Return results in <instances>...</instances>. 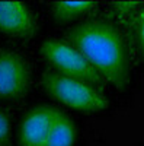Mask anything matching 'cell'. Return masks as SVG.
Returning <instances> with one entry per match:
<instances>
[{
    "label": "cell",
    "mask_w": 144,
    "mask_h": 146,
    "mask_svg": "<svg viewBox=\"0 0 144 146\" xmlns=\"http://www.w3.org/2000/svg\"><path fill=\"white\" fill-rule=\"evenodd\" d=\"M73 44L98 70L105 82L112 83L119 91L130 85V63L124 42L118 31L108 22H80L67 34Z\"/></svg>",
    "instance_id": "obj_1"
},
{
    "label": "cell",
    "mask_w": 144,
    "mask_h": 146,
    "mask_svg": "<svg viewBox=\"0 0 144 146\" xmlns=\"http://www.w3.org/2000/svg\"><path fill=\"white\" fill-rule=\"evenodd\" d=\"M44 91L67 107L83 113H101L109 107V101L103 92L87 83L70 79L55 72H44L41 76Z\"/></svg>",
    "instance_id": "obj_2"
},
{
    "label": "cell",
    "mask_w": 144,
    "mask_h": 146,
    "mask_svg": "<svg viewBox=\"0 0 144 146\" xmlns=\"http://www.w3.org/2000/svg\"><path fill=\"white\" fill-rule=\"evenodd\" d=\"M39 51L44 60L55 67L60 75L87 83L101 92L106 88V82L98 73V70L68 41L55 38L47 40L42 42Z\"/></svg>",
    "instance_id": "obj_3"
},
{
    "label": "cell",
    "mask_w": 144,
    "mask_h": 146,
    "mask_svg": "<svg viewBox=\"0 0 144 146\" xmlns=\"http://www.w3.org/2000/svg\"><path fill=\"white\" fill-rule=\"evenodd\" d=\"M31 72L26 60L13 51H0V98L15 100L29 88Z\"/></svg>",
    "instance_id": "obj_4"
},
{
    "label": "cell",
    "mask_w": 144,
    "mask_h": 146,
    "mask_svg": "<svg viewBox=\"0 0 144 146\" xmlns=\"http://www.w3.org/2000/svg\"><path fill=\"white\" fill-rule=\"evenodd\" d=\"M61 111L53 105H37L26 113L20 123V146H44Z\"/></svg>",
    "instance_id": "obj_5"
},
{
    "label": "cell",
    "mask_w": 144,
    "mask_h": 146,
    "mask_svg": "<svg viewBox=\"0 0 144 146\" xmlns=\"http://www.w3.org/2000/svg\"><path fill=\"white\" fill-rule=\"evenodd\" d=\"M0 31L23 40L35 35L37 21L26 3L18 0L0 2Z\"/></svg>",
    "instance_id": "obj_6"
},
{
    "label": "cell",
    "mask_w": 144,
    "mask_h": 146,
    "mask_svg": "<svg viewBox=\"0 0 144 146\" xmlns=\"http://www.w3.org/2000/svg\"><path fill=\"white\" fill-rule=\"evenodd\" d=\"M76 140V127L68 115L61 113L53 126L44 146H73Z\"/></svg>",
    "instance_id": "obj_7"
},
{
    "label": "cell",
    "mask_w": 144,
    "mask_h": 146,
    "mask_svg": "<svg viewBox=\"0 0 144 146\" xmlns=\"http://www.w3.org/2000/svg\"><path fill=\"white\" fill-rule=\"evenodd\" d=\"M96 3L89 0H77V2H55L53 5V18L57 23H67L71 19L80 16L82 13L92 9Z\"/></svg>",
    "instance_id": "obj_8"
},
{
    "label": "cell",
    "mask_w": 144,
    "mask_h": 146,
    "mask_svg": "<svg viewBox=\"0 0 144 146\" xmlns=\"http://www.w3.org/2000/svg\"><path fill=\"white\" fill-rule=\"evenodd\" d=\"M10 136V121L7 115L0 110V146H7Z\"/></svg>",
    "instance_id": "obj_9"
},
{
    "label": "cell",
    "mask_w": 144,
    "mask_h": 146,
    "mask_svg": "<svg viewBox=\"0 0 144 146\" xmlns=\"http://www.w3.org/2000/svg\"><path fill=\"white\" fill-rule=\"evenodd\" d=\"M137 34H138V42H140L141 56H143V60H144V9L141 10V13H140V16H138Z\"/></svg>",
    "instance_id": "obj_10"
}]
</instances>
